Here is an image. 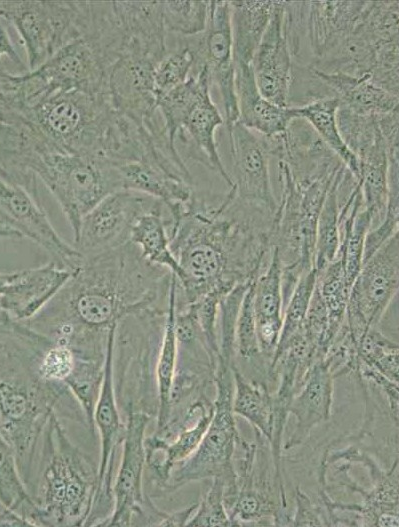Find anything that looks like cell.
<instances>
[{"label": "cell", "mask_w": 399, "mask_h": 527, "mask_svg": "<svg viewBox=\"0 0 399 527\" xmlns=\"http://www.w3.org/2000/svg\"><path fill=\"white\" fill-rule=\"evenodd\" d=\"M165 268L147 262L130 241L83 259L67 284L34 317L33 330L74 345L104 346L109 328L152 304L169 283Z\"/></svg>", "instance_id": "cell-1"}, {"label": "cell", "mask_w": 399, "mask_h": 527, "mask_svg": "<svg viewBox=\"0 0 399 527\" xmlns=\"http://www.w3.org/2000/svg\"><path fill=\"white\" fill-rule=\"evenodd\" d=\"M22 114L50 148L64 153L120 164L141 160L154 146L148 129L117 111L109 94L57 91Z\"/></svg>", "instance_id": "cell-2"}, {"label": "cell", "mask_w": 399, "mask_h": 527, "mask_svg": "<svg viewBox=\"0 0 399 527\" xmlns=\"http://www.w3.org/2000/svg\"><path fill=\"white\" fill-rule=\"evenodd\" d=\"M0 165L7 176L23 185L40 179L61 207L73 238L83 217L104 197L121 190L116 164L57 151L26 128L11 135Z\"/></svg>", "instance_id": "cell-3"}, {"label": "cell", "mask_w": 399, "mask_h": 527, "mask_svg": "<svg viewBox=\"0 0 399 527\" xmlns=\"http://www.w3.org/2000/svg\"><path fill=\"white\" fill-rule=\"evenodd\" d=\"M346 167L337 162L295 175L278 160L281 198L270 225V242L281 262L282 297L286 302L299 278L314 268L316 229L326 195Z\"/></svg>", "instance_id": "cell-4"}, {"label": "cell", "mask_w": 399, "mask_h": 527, "mask_svg": "<svg viewBox=\"0 0 399 527\" xmlns=\"http://www.w3.org/2000/svg\"><path fill=\"white\" fill-rule=\"evenodd\" d=\"M121 52L116 31L105 20L93 18L81 36L35 70L17 76L12 93L22 108L57 91L109 94V72Z\"/></svg>", "instance_id": "cell-5"}, {"label": "cell", "mask_w": 399, "mask_h": 527, "mask_svg": "<svg viewBox=\"0 0 399 527\" xmlns=\"http://www.w3.org/2000/svg\"><path fill=\"white\" fill-rule=\"evenodd\" d=\"M33 497L39 526H84L97 488L98 466L67 437L55 411L44 428Z\"/></svg>", "instance_id": "cell-6"}, {"label": "cell", "mask_w": 399, "mask_h": 527, "mask_svg": "<svg viewBox=\"0 0 399 527\" xmlns=\"http://www.w3.org/2000/svg\"><path fill=\"white\" fill-rule=\"evenodd\" d=\"M233 365L216 364L213 372L216 385L213 417L196 450L172 469L164 494L192 481L217 477L224 482L225 507L228 508L233 501L238 490L233 455L241 440L232 409Z\"/></svg>", "instance_id": "cell-7"}, {"label": "cell", "mask_w": 399, "mask_h": 527, "mask_svg": "<svg viewBox=\"0 0 399 527\" xmlns=\"http://www.w3.org/2000/svg\"><path fill=\"white\" fill-rule=\"evenodd\" d=\"M367 1H284L293 64L312 67L357 26Z\"/></svg>", "instance_id": "cell-8"}, {"label": "cell", "mask_w": 399, "mask_h": 527, "mask_svg": "<svg viewBox=\"0 0 399 527\" xmlns=\"http://www.w3.org/2000/svg\"><path fill=\"white\" fill-rule=\"evenodd\" d=\"M84 1H0V18L17 30L29 71L80 36Z\"/></svg>", "instance_id": "cell-9"}, {"label": "cell", "mask_w": 399, "mask_h": 527, "mask_svg": "<svg viewBox=\"0 0 399 527\" xmlns=\"http://www.w3.org/2000/svg\"><path fill=\"white\" fill-rule=\"evenodd\" d=\"M398 287L397 232L363 262L351 286L345 327L354 343L368 330L378 327Z\"/></svg>", "instance_id": "cell-10"}, {"label": "cell", "mask_w": 399, "mask_h": 527, "mask_svg": "<svg viewBox=\"0 0 399 527\" xmlns=\"http://www.w3.org/2000/svg\"><path fill=\"white\" fill-rule=\"evenodd\" d=\"M118 324L107 333L103 378L94 407L93 424L100 435L101 452L98 463L97 488L91 511L90 525L106 520L113 509L112 483L115 475L116 452L122 444L125 424L120 420L114 386V352Z\"/></svg>", "instance_id": "cell-11"}, {"label": "cell", "mask_w": 399, "mask_h": 527, "mask_svg": "<svg viewBox=\"0 0 399 527\" xmlns=\"http://www.w3.org/2000/svg\"><path fill=\"white\" fill-rule=\"evenodd\" d=\"M160 60L138 42L128 40L108 78L114 108L151 133L163 127L157 120L158 96L154 84V70Z\"/></svg>", "instance_id": "cell-12"}, {"label": "cell", "mask_w": 399, "mask_h": 527, "mask_svg": "<svg viewBox=\"0 0 399 527\" xmlns=\"http://www.w3.org/2000/svg\"><path fill=\"white\" fill-rule=\"evenodd\" d=\"M162 204V201L136 191L112 192L83 217L73 238V246L83 259L121 247L130 241L136 219Z\"/></svg>", "instance_id": "cell-13"}, {"label": "cell", "mask_w": 399, "mask_h": 527, "mask_svg": "<svg viewBox=\"0 0 399 527\" xmlns=\"http://www.w3.org/2000/svg\"><path fill=\"white\" fill-rule=\"evenodd\" d=\"M188 38L196 57L192 72L195 73L199 68L204 67L210 83L218 87L225 110V124L229 129L238 121L239 116L235 93L229 1H209L206 29L201 34Z\"/></svg>", "instance_id": "cell-14"}, {"label": "cell", "mask_w": 399, "mask_h": 527, "mask_svg": "<svg viewBox=\"0 0 399 527\" xmlns=\"http://www.w3.org/2000/svg\"><path fill=\"white\" fill-rule=\"evenodd\" d=\"M126 408L122 453L112 483L113 509L100 526H132L141 517L149 500L143 494L142 477L145 468V431L151 416L142 410Z\"/></svg>", "instance_id": "cell-15"}, {"label": "cell", "mask_w": 399, "mask_h": 527, "mask_svg": "<svg viewBox=\"0 0 399 527\" xmlns=\"http://www.w3.org/2000/svg\"><path fill=\"white\" fill-rule=\"evenodd\" d=\"M233 165L236 199L272 219L277 209L269 173V148L266 139L235 122L227 129Z\"/></svg>", "instance_id": "cell-16"}, {"label": "cell", "mask_w": 399, "mask_h": 527, "mask_svg": "<svg viewBox=\"0 0 399 527\" xmlns=\"http://www.w3.org/2000/svg\"><path fill=\"white\" fill-rule=\"evenodd\" d=\"M0 219L47 250L59 264L75 271L83 258L53 228L38 196L0 174Z\"/></svg>", "instance_id": "cell-17"}, {"label": "cell", "mask_w": 399, "mask_h": 527, "mask_svg": "<svg viewBox=\"0 0 399 527\" xmlns=\"http://www.w3.org/2000/svg\"><path fill=\"white\" fill-rule=\"evenodd\" d=\"M293 61L284 25V1L275 6L256 49L252 69L260 94L270 102L289 107Z\"/></svg>", "instance_id": "cell-18"}, {"label": "cell", "mask_w": 399, "mask_h": 527, "mask_svg": "<svg viewBox=\"0 0 399 527\" xmlns=\"http://www.w3.org/2000/svg\"><path fill=\"white\" fill-rule=\"evenodd\" d=\"M74 271L52 261L37 268L17 271L0 307L16 321L34 317L72 278Z\"/></svg>", "instance_id": "cell-19"}, {"label": "cell", "mask_w": 399, "mask_h": 527, "mask_svg": "<svg viewBox=\"0 0 399 527\" xmlns=\"http://www.w3.org/2000/svg\"><path fill=\"white\" fill-rule=\"evenodd\" d=\"M334 378L329 363L323 357L311 366L288 407V413L294 415L296 424L284 449L290 450L301 445L313 428L330 418Z\"/></svg>", "instance_id": "cell-20"}, {"label": "cell", "mask_w": 399, "mask_h": 527, "mask_svg": "<svg viewBox=\"0 0 399 527\" xmlns=\"http://www.w3.org/2000/svg\"><path fill=\"white\" fill-rule=\"evenodd\" d=\"M238 122L265 138L285 132L297 118L294 107H281L264 98L255 83L252 64L234 62Z\"/></svg>", "instance_id": "cell-21"}, {"label": "cell", "mask_w": 399, "mask_h": 527, "mask_svg": "<svg viewBox=\"0 0 399 527\" xmlns=\"http://www.w3.org/2000/svg\"><path fill=\"white\" fill-rule=\"evenodd\" d=\"M223 123L210 90H207L192 107L176 140L179 138L186 146L189 158L217 172L230 188L233 181L221 161L215 140V131Z\"/></svg>", "instance_id": "cell-22"}, {"label": "cell", "mask_w": 399, "mask_h": 527, "mask_svg": "<svg viewBox=\"0 0 399 527\" xmlns=\"http://www.w3.org/2000/svg\"><path fill=\"white\" fill-rule=\"evenodd\" d=\"M309 69L329 89L340 106L354 113L381 116L398 111V97L372 83L369 76L354 77Z\"/></svg>", "instance_id": "cell-23"}, {"label": "cell", "mask_w": 399, "mask_h": 527, "mask_svg": "<svg viewBox=\"0 0 399 527\" xmlns=\"http://www.w3.org/2000/svg\"><path fill=\"white\" fill-rule=\"evenodd\" d=\"M177 286V278L171 273L163 334L157 352L155 368L158 402L156 430L161 429L166 424L171 410V389L178 355L175 332Z\"/></svg>", "instance_id": "cell-24"}, {"label": "cell", "mask_w": 399, "mask_h": 527, "mask_svg": "<svg viewBox=\"0 0 399 527\" xmlns=\"http://www.w3.org/2000/svg\"><path fill=\"white\" fill-rule=\"evenodd\" d=\"M229 4L234 62L252 64L275 1H229Z\"/></svg>", "instance_id": "cell-25"}, {"label": "cell", "mask_w": 399, "mask_h": 527, "mask_svg": "<svg viewBox=\"0 0 399 527\" xmlns=\"http://www.w3.org/2000/svg\"><path fill=\"white\" fill-rule=\"evenodd\" d=\"M165 204L140 215L132 226L130 242L149 263L168 269L177 279L181 269L170 248L168 229L170 219L164 216Z\"/></svg>", "instance_id": "cell-26"}, {"label": "cell", "mask_w": 399, "mask_h": 527, "mask_svg": "<svg viewBox=\"0 0 399 527\" xmlns=\"http://www.w3.org/2000/svg\"><path fill=\"white\" fill-rule=\"evenodd\" d=\"M233 374V413L246 419L271 444L275 430L274 398L267 387L251 382L240 372L236 364Z\"/></svg>", "instance_id": "cell-27"}, {"label": "cell", "mask_w": 399, "mask_h": 527, "mask_svg": "<svg viewBox=\"0 0 399 527\" xmlns=\"http://www.w3.org/2000/svg\"><path fill=\"white\" fill-rule=\"evenodd\" d=\"M209 86L208 73L204 67H201L184 83L158 99L157 109L162 118L163 131L172 150L177 151V134L192 107L205 91L210 90Z\"/></svg>", "instance_id": "cell-28"}, {"label": "cell", "mask_w": 399, "mask_h": 527, "mask_svg": "<svg viewBox=\"0 0 399 527\" xmlns=\"http://www.w3.org/2000/svg\"><path fill=\"white\" fill-rule=\"evenodd\" d=\"M339 106L340 103L336 98L329 97L294 108L297 116L310 124L324 144L340 159L353 178L358 181V160L346 146L337 126L336 113Z\"/></svg>", "instance_id": "cell-29"}, {"label": "cell", "mask_w": 399, "mask_h": 527, "mask_svg": "<svg viewBox=\"0 0 399 527\" xmlns=\"http://www.w3.org/2000/svg\"><path fill=\"white\" fill-rule=\"evenodd\" d=\"M0 500L33 526H39V510L22 479L16 455L0 434Z\"/></svg>", "instance_id": "cell-30"}, {"label": "cell", "mask_w": 399, "mask_h": 527, "mask_svg": "<svg viewBox=\"0 0 399 527\" xmlns=\"http://www.w3.org/2000/svg\"><path fill=\"white\" fill-rule=\"evenodd\" d=\"M314 289L325 306L329 319L330 334L334 341L345 324L346 308L351 289L338 257L316 271Z\"/></svg>", "instance_id": "cell-31"}, {"label": "cell", "mask_w": 399, "mask_h": 527, "mask_svg": "<svg viewBox=\"0 0 399 527\" xmlns=\"http://www.w3.org/2000/svg\"><path fill=\"white\" fill-rule=\"evenodd\" d=\"M348 173L350 172L345 168L335 178L319 214L314 254V269L316 271L333 261L339 249V193Z\"/></svg>", "instance_id": "cell-32"}, {"label": "cell", "mask_w": 399, "mask_h": 527, "mask_svg": "<svg viewBox=\"0 0 399 527\" xmlns=\"http://www.w3.org/2000/svg\"><path fill=\"white\" fill-rule=\"evenodd\" d=\"M265 269L254 279V312L256 327L282 326L281 262L277 249L272 247Z\"/></svg>", "instance_id": "cell-33"}, {"label": "cell", "mask_w": 399, "mask_h": 527, "mask_svg": "<svg viewBox=\"0 0 399 527\" xmlns=\"http://www.w3.org/2000/svg\"><path fill=\"white\" fill-rule=\"evenodd\" d=\"M355 350L356 367L359 363L368 365L398 383L397 343L388 339L377 328H372L355 342Z\"/></svg>", "instance_id": "cell-34"}, {"label": "cell", "mask_w": 399, "mask_h": 527, "mask_svg": "<svg viewBox=\"0 0 399 527\" xmlns=\"http://www.w3.org/2000/svg\"><path fill=\"white\" fill-rule=\"evenodd\" d=\"M178 46L162 57L154 70V84L158 99L184 83L195 65V52L188 37H181Z\"/></svg>", "instance_id": "cell-35"}, {"label": "cell", "mask_w": 399, "mask_h": 527, "mask_svg": "<svg viewBox=\"0 0 399 527\" xmlns=\"http://www.w3.org/2000/svg\"><path fill=\"white\" fill-rule=\"evenodd\" d=\"M167 33L193 37L204 32L209 16V1H161Z\"/></svg>", "instance_id": "cell-36"}, {"label": "cell", "mask_w": 399, "mask_h": 527, "mask_svg": "<svg viewBox=\"0 0 399 527\" xmlns=\"http://www.w3.org/2000/svg\"><path fill=\"white\" fill-rule=\"evenodd\" d=\"M316 282V270L304 273L295 284L287 302L279 342L274 354L303 332V326Z\"/></svg>", "instance_id": "cell-37"}, {"label": "cell", "mask_w": 399, "mask_h": 527, "mask_svg": "<svg viewBox=\"0 0 399 527\" xmlns=\"http://www.w3.org/2000/svg\"><path fill=\"white\" fill-rule=\"evenodd\" d=\"M235 352L243 360L263 357L259 348L254 312V279L247 287L236 317L234 331Z\"/></svg>", "instance_id": "cell-38"}, {"label": "cell", "mask_w": 399, "mask_h": 527, "mask_svg": "<svg viewBox=\"0 0 399 527\" xmlns=\"http://www.w3.org/2000/svg\"><path fill=\"white\" fill-rule=\"evenodd\" d=\"M186 526H235L224 504V482L220 478H212L210 488L203 496Z\"/></svg>", "instance_id": "cell-39"}, {"label": "cell", "mask_w": 399, "mask_h": 527, "mask_svg": "<svg viewBox=\"0 0 399 527\" xmlns=\"http://www.w3.org/2000/svg\"><path fill=\"white\" fill-rule=\"evenodd\" d=\"M28 71V67L22 61L7 30L0 21V91L5 90L11 76L23 75Z\"/></svg>", "instance_id": "cell-40"}, {"label": "cell", "mask_w": 399, "mask_h": 527, "mask_svg": "<svg viewBox=\"0 0 399 527\" xmlns=\"http://www.w3.org/2000/svg\"><path fill=\"white\" fill-rule=\"evenodd\" d=\"M355 372L358 373L361 378L378 386L385 393L391 410L392 418L397 425L399 400L398 383L390 380L376 369L362 363L357 365Z\"/></svg>", "instance_id": "cell-41"}, {"label": "cell", "mask_w": 399, "mask_h": 527, "mask_svg": "<svg viewBox=\"0 0 399 527\" xmlns=\"http://www.w3.org/2000/svg\"><path fill=\"white\" fill-rule=\"evenodd\" d=\"M297 510L291 519L293 526H323L327 525L326 518L319 507H316L310 498L300 488L296 489Z\"/></svg>", "instance_id": "cell-42"}, {"label": "cell", "mask_w": 399, "mask_h": 527, "mask_svg": "<svg viewBox=\"0 0 399 527\" xmlns=\"http://www.w3.org/2000/svg\"><path fill=\"white\" fill-rule=\"evenodd\" d=\"M25 123L22 111L14 99L0 91V124L18 126Z\"/></svg>", "instance_id": "cell-43"}, {"label": "cell", "mask_w": 399, "mask_h": 527, "mask_svg": "<svg viewBox=\"0 0 399 527\" xmlns=\"http://www.w3.org/2000/svg\"><path fill=\"white\" fill-rule=\"evenodd\" d=\"M198 504L194 503L182 510L167 513L159 526L166 527H181L186 526L187 522L195 512Z\"/></svg>", "instance_id": "cell-44"}, {"label": "cell", "mask_w": 399, "mask_h": 527, "mask_svg": "<svg viewBox=\"0 0 399 527\" xmlns=\"http://www.w3.org/2000/svg\"><path fill=\"white\" fill-rule=\"evenodd\" d=\"M0 526L20 527L33 525L24 517L7 507L0 500Z\"/></svg>", "instance_id": "cell-45"}, {"label": "cell", "mask_w": 399, "mask_h": 527, "mask_svg": "<svg viewBox=\"0 0 399 527\" xmlns=\"http://www.w3.org/2000/svg\"><path fill=\"white\" fill-rule=\"evenodd\" d=\"M17 271L0 273V296L4 295L16 278Z\"/></svg>", "instance_id": "cell-46"}, {"label": "cell", "mask_w": 399, "mask_h": 527, "mask_svg": "<svg viewBox=\"0 0 399 527\" xmlns=\"http://www.w3.org/2000/svg\"><path fill=\"white\" fill-rule=\"evenodd\" d=\"M0 238H22V236L0 219Z\"/></svg>", "instance_id": "cell-47"}]
</instances>
